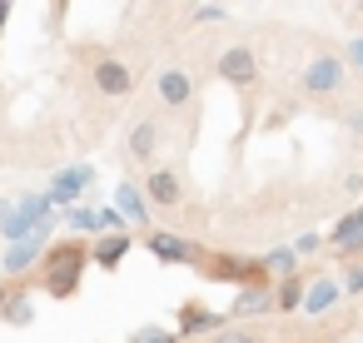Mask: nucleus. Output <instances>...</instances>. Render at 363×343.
I'll return each mask as SVG.
<instances>
[{"mask_svg": "<svg viewBox=\"0 0 363 343\" xmlns=\"http://www.w3.org/2000/svg\"><path fill=\"white\" fill-rule=\"evenodd\" d=\"M0 308H6V288H0Z\"/></svg>", "mask_w": 363, "mask_h": 343, "instance_id": "14", "label": "nucleus"}, {"mask_svg": "<svg viewBox=\"0 0 363 343\" xmlns=\"http://www.w3.org/2000/svg\"><path fill=\"white\" fill-rule=\"evenodd\" d=\"M125 254H130V239H125V234H115V239H100V244H95V259H100L105 269H115Z\"/></svg>", "mask_w": 363, "mask_h": 343, "instance_id": "9", "label": "nucleus"}, {"mask_svg": "<svg viewBox=\"0 0 363 343\" xmlns=\"http://www.w3.org/2000/svg\"><path fill=\"white\" fill-rule=\"evenodd\" d=\"M145 199L155 204V209H174L179 199H184V174L179 169H150V179H145Z\"/></svg>", "mask_w": 363, "mask_h": 343, "instance_id": "5", "label": "nucleus"}, {"mask_svg": "<svg viewBox=\"0 0 363 343\" xmlns=\"http://www.w3.org/2000/svg\"><path fill=\"white\" fill-rule=\"evenodd\" d=\"M264 308H279L274 293H264V288H244V293L234 298V318H244V313H264Z\"/></svg>", "mask_w": 363, "mask_h": 343, "instance_id": "7", "label": "nucleus"}, {"mask_svg": "<svg viewBox=\"0 0 363 343\" xmlns=\"http://www.w3.org/2000/svg\"><path fill=\"white\" fill-rule=\"evenodd\" d=\"M90 75H95V90H100L105 100H120V95H130V85H135V75H130V65H125L120 55H95Z\"/></svg>", "mask_w": 363, "mask_h": 343, "instance_id": "3", "label": "nucleus"}, {"mask_svg": "<svg viewBox=\"0 0 363 343\" xmlns=\"http://www.w3.org/2000/svg\"><path fill=\"white\" fill-rule=\"evenodd\" d=\"M150 249H155L160 259H194V244H184V239H169V234H150Z\"/></svg>", "mask_w": 363, "mask_h": 343, "instance_id": "8", "label": "nucleus"}, {"mask_svg": "<svg viewBox=\"0 0 363 343\" xmlns=\"http://www.w3.org/2000/svg\"><path fill=\"white\" fill-rule=\"evenodd\" d=\"M160 90H164V100H169V105H184V100H189V80H184L179 70H169V75L160 80Z\"/></svg>", "mask_w": 363, "mask_h": 343, "instance_id": "10", "label": "nucleus"}, {"mask_svg": "<svg viewBox=\"0 0 363 343\" xmlns=\"http://www.w3.org/2000/svg\"><path fill=\"white\" fill-rule=\"evenodd\" d=\"M6 16H11V6H0V21H6Z\"/></svg>", "mask_w": 363, "mask_h": 343, "instance_id": "13", "label": "nucleus"}, {"mask_svg": "<svg viewBox=\"0 0 363 343\" xmlns=\"http://www.w3.org/2000/svg\"><path fill=\"white\" fill-rule=\"evenodd\" d=\"M130 343H174V333H169V328H140Z\"/></svg>", "mask_w": 363, "mask_h": 343, "instance_id": "12", "label": "nucleus"}, {"mask_svg": "<svg viewBox=\"0 0 363 343\" xmlns=\"http://www.w3.org/2000/svg\"><path fill=\"white\" fill-rule=\"evenodd\" d=\"M209 343H264L254 328H239V323H229V328H214L209 333Z\"/></svg>", "mask_w": 363, "mask_h": 343, "instance_id": "11", "label": "nucleus"}, {"mask_svg": "<svg viewBox=\"0 0 363 343\" xmlns=\"http://www.w3.org/2000/svg\"><path fill=\"white\" fill-rule=\"evenodd\" d=\"M160 150H164V120H155V115L135 120V125H130V135H125V159H130V164H140V169H155Z\"/></svg>", "mask_w": 363, "mask_h": 343, "instance_id": "2", "label": "nucleus"}, {"mask_svg": "<svg viewBox=\"0 0 363 343\" xmlns=\"http://www.w3.org/2000/svg\"><path fill=\"white\" fill-rule=\"evenodd\" d=\"M343 85H348V75H343V60H338V55L318 50V55L303 65V90H308L313 100H338Z\"/></svg>", "mask_w": 363, "mask_h": 343, "instance_id": "1", "label": "nucleus"}, {"mask_svg": "<svg viewBox=\"0 0 363 343\" xmlns=\"http://www.w3.org/2000/svg\"><path fill=\"white\" fill-rule=\"evenodd\" d=\"M219 75H224L234 90H249V85L259 80V55H254L249 45H234V50L219 55Z\"/></svg>", "mask_w": 363, "mask_h": 343, "instance_id": "4", "label": "nucleus"}, {"mask_svg": "<svg viewBox=\"0 0 363 343\" xmlns=\"http://www.w3.org/2000/svg\"><path fill=\"white\" fill-rule=\"evenodd\" d=\"M80 259H85L80 249H60V254L50 259V269H80ZM75 283H80V279H70V274H60V279H50V293H70Z\"/></svg>", "mask_w": 363, "mask_h": 343, "instance_id": "6", "label": "nucleus"}]
</instances>
